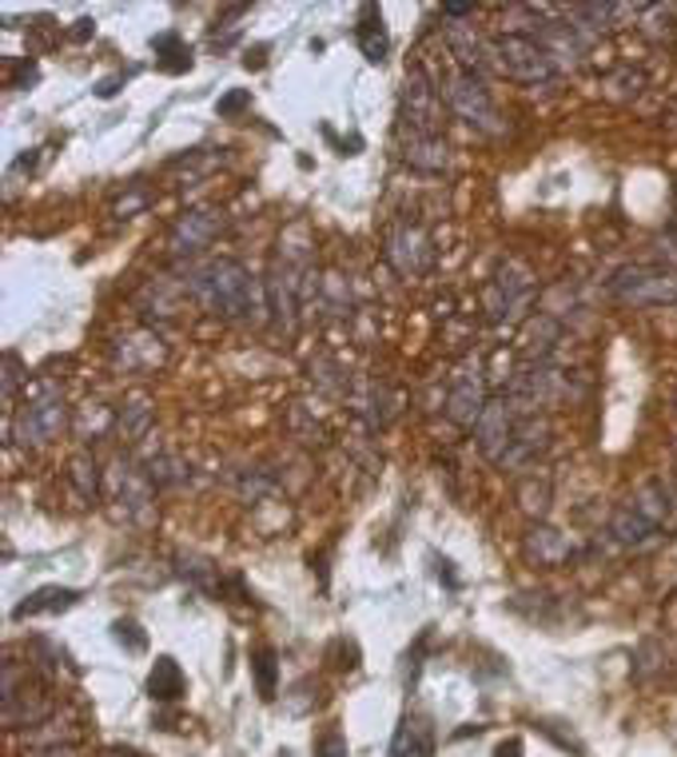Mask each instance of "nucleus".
Here are the masks:
<instances>
[{
    "label": "nucleus",
    "instance_id": "6ab92c4d",
    "mask_svg": "<svg viewBox=\"0 0 677 757\" xmlns=\"http://www.w3.org/2000/svg\"><path fill=\"white\" fill-rule=\"evenodd\" d=\"M112 630H116V642L128 646V650H132V653H140V650H144V646H148V634L140 630V626H135V623H116Z\"/></svg>",
    "mask_w": 677,
    "mask_h": 757
},
{
    "label": "nucleus",
    "instance_id": "4468645a",
    "mask_svg": "<svg viewBox=\"0 0 677 757\" xmlns=\"http://www.w3.org/2000/svg\"><path fill=\"white\" fill-rule=\"evenodd\" d=\"M406 164L430 167V172L447 167V140H438V136H418V140H406Z\"/></svg>",
    "mask_w": 677,
    "mask_h": 757
},
{
    "label": "nucleus",
    "instance_id": "f03ea898",
    "mask_svg": "<svg viewBox=\"0 0 677 757\" xmlns=\"http://www.w3.org/2000/svg\"><path fill=\"white\" fill-rule=\"evenodd\" d=\"M614 295L634 307H662L677 300V271L669 268H622L614 275Z\"/></svg>",
    "mask_w": 677,
    "mask_h": 757
},
{
    "label": "nucleus",
    "instance_id": "9d476101",
    "mask_svg": "<svg viewBox=\"0 0 677 757\" xmlns=\"http://www.w3.org/2000/svg\"><path fill=\"white\" fill-rule=\"evenodd\" d=\"M526 554H531L534 562H542V566H563L566 559L574 554L570 539L566 534H558V530H534L531 539H526Z\"/></svg>",
    "mask_w": 677,
    "mask_h": 757
},
{
    "label": "nucleus",
    "instance_id": "dca6fc26",
    "mask_svg": "<svg viewBox=\"0 0 677 757\" xmlns=\"http://www.w3.org/2000/svg\"><path fill=\"white\" fill-rule=\"evenodd\" d=\"M630 502H634V510H642V515H646L654 527H666V519H669V490L662 487V483H646V487L637 490Z\"/></svg>",
    "mask_w": 677,
    "mask_h": 757
},
{
    "label": "nucleus",
    "instance_id": "412c9836",
    "mask_svg": "<svg viewBox=\"0 0 677 757\" xmlns=\"http://www.w3.org/2000/svg\"><path fill=\"white\" fill-rule=\"evenodd\" d=\"M315 754L319 757H347V737L339 734V729H331V734H324L319 742H315Z\"/></svg>",
    "mask_w": 677,
    "mask_h": 757
},
{
    "label": "nucleus",
    "instance_id": "39448f33",
    "mask_svg": "<svg viewBox=\"0 0 677 757\" xmlns=\"http://www.w3.org/2000/svg\"><path fill=\"white\" fill-rule=\"evenodd\" d=\"M435 88H430L427 73L415 68L406 73V96H403V125H411V140L418 136H435Z\"/></svg>",
    "mask_w": 677,
    "mask_h": 757
},
{
    "label": "nucleus",
    "instance_id": "7ed1b4c3",
    "mask_svg": "<svg viewBox=\"0 0 677 757\" xmlns=\"http://www.w3.org/2000/svg\"><path fill=\"white\" fill-rule=\"evenodd\" d=\"M494 53H499V68L506 76H514V80L538 84L558 73L554 56L538 41H531V36H506V41L494 44Z\"/></svg>",
    "mask_w": 677,
    "mask_h": 757
},
{
    "label": "nucleus",
    "instance_id": "4be33fe9",
    "mask_svg": "<svg viewBox=\"0 0 677 757\" xmlns=\"http://www.w3.org/2000/svg\"><path fill=\"white\" fill-rule=\"evenodd\" d=\"M610 88H614L618 100H625V96H634L637 88H642V76H637V73H622V76H614V80H610Z\"/></svg>",
    "mask_w": 677,
    "mask_h": 757
},
{
    "label": "nucleus",
    "instance_id": "f3484780",
    "mask_svg": "<svg viewBox=\"0 0 677 757\" xmlns=\"http://www.w3.org/2000/svg\"><path fill=\"white\" fill-rule=\"evenodd\" d=\"M211 231H216V224H204V216H199V212H192V216L179 219V228H176V236H172V244H176L179 251H199L211 239Z\"/></svg>",
    "mask_w": 677,
    "mask_h": 757
},
{
    "label": "nucleus",
    "instance_id": "20e7f679",
    "mask_svg": "<svg viewBox=\"0 0 677 757\" xmlns=\"http://www.w3.org/2000/svg\"><path fill=\"white\" fill-rule=\"evenodd\" d=\"M447 100H450V108H455V112H459L470 128L494 132V105H490L487 84L474 76V68H467V73H459V76H450Z\"/></svg>",
    "mask_w": 677,
    "mask_h": 757
},
{
    "label": "nucleus",
    "instance_id": "393cba45",
    "mask_svg": "<svg viewBox=\"0 0 677 757\" xmlns=\"http://www.w3.org/2000/svg\"><path fill=\"white\" fill-rule=\"evenodd\" d=\"M443 12H447V17H467V12H474V9H470V4H447Z\"/></svg>",
    "mask_w": 677,
    "mask_h": 757
},
{
    "label": "nucleus",
    "instance_id": "a878e982",
    "mask_svg": "<svg viewBox=\"0 0 677 757\" xmlns=\"http://www.w3.org/2000/svg\"><path fill=\"white\" fill-rule=\"evenodd\" d=\"M669 125H677V108H674V116H669Z\"/></svg>",
    "mask_w": 677,
    "mask_h": 757
},
{
    "label": "nucleus",
    "instance_id": "423d86ee",
    "mask_svg": "<svg viewBox=\"0 0 677 757\" xmlns=\"http://www.w3.org/2000/svg\"><path fill=\"white\" fill-rule=\"evenodd\" d=\"M662 527H654V522L642 515V510H634V502H625V507L614 510V522H610V534H614L622 547H634V550H646L654 547L662 534H657Z\"/></svg>",
    "mask_w": 677,
    "mask_h": 757
},
{
    "label": "nucleus",
    "instance_id": "9b49d317",
    "mask_svg": "<svg viewBox=\"0 0 677 757\" xmlns=\"http://www.w3.org/2000/svg\"><path fill=\"white\" fill-rule=\"evenodd\" d=\"M435 749V737H430L427 722H411L403 717L395 729V746H391V757H430Z\"/></svg>",
    "mask_w": 677,
    "mask_h": 757
},
{
    "label": "nucleus",
    "instance_id": "b1692460",
    "mask_svg": "<svg viewBox=\"0 0 677 757\" xmlns=\"http://www.w3.org/2000/svg\"><path fill=\"white\" fill-rule=\"evenodd\" d=\"M32 80H36V64L24 61V64H21V73H17V80H12V84L21 88V84H32Z\"/></svg>",
    "mask_w": 677,
    "mask_h": 757
},
{
    "label": "nucleus",
    "instance_id": "bb28decb",
    "mask_svg": "<svg viewBox=\"0 0 677 757\" xmlns=\"http://www.w3.org/2000/svg\"><path fill=\"white\" fill-rule=\"evenodd\" d=\"M674 403H677V387H674Z\"/></svg>",
    "mask_w": 677,
    "mask_h": 757
},
{
    "label": "nucleus",
    "instance_id": "f8f14e48",
    "mask_svg": "<svg viewBox=\"0 0 677 757\" xmlns=\"http://www.w3.org/2000/svg\"><path fill=\"white\" fill-rule=\"evenodd\" d=\"M76 598H80V594L68 591V586H44V591H36L32 598H24L21 606H17V614H12V618H32V614L68 610V606H76Z\"/></svg>",
    "mask_w": 677,
    "mask_h": 757
},
{
    "label": "nucleus",
    "instance_id": "cd10ccee",
    "mask_svg": "<svg viewBox=\"0 0 677 757\" xmlns=\"http://www.w3.org/2000/svg\"><path fill=\"white\" fill-rule=\"evenodd\" d=\"M674 451H677V443H674Z\"/></svg>",
    "mask_w": 677,
    "mask_h": 757
},
{
    "label": "nucleus",
    "instance_id": "f257e3e1",
    "mask_svg": "<svg viewBox=\"0 0 677 757\" xmlns=\"http://www.w3.org/2000/svg\"><path fill=\"white\" fill-rule=\"evenodd\" d=\"M196 291L216 307V312L231 315V320H248V315L260 312V303H255V283H251V275L240 268V263H231V260H219V263H211L208 271H199Z\"/></svg>",
    "mask_w": 677,
    "mask_h": 757
},
{
    "label": "nucleus",
    "instance_id": "aec40b11",
    "mask_svg": "<svg viewBox=\"0 0 677 757\" xmlns=\"http://www.w3.org/2000/svg\"><path fill=\"white\" fill-rule=\"evenodd\" d=\"M243 108H251V93H248V88H236V93L219 96L216 112L219 116H236V112H243Z\"/></svg>",
    "mask_w": 677,
    "mask_h": 757
},
{
    "label": "nucleus",
    "instance_id": "1a4fd4ad",
    "mask_svg": "<svg viewBox=\"0 0 677 757\" xmlns=\"http://www.w3.org/2000/svg\"><path fill=\"white\" fill-rule=\"evenodd\" d=\"M184 690H188V682H184V670H179L176 658H156V666H152V674H148V694L156 697V702H176V697H184Z\"/></svg>",
    "mask_w": 677,
    "mask_h": 757
},
{
    "label": "nucleus",
    "instance_id": "ddd939ff",
    "mask_svg": "<svg viewBox=\"0 0 677 757\" xmlns=\"http://www.w3.org/2000/svg\"><path fill=\"white\" fill-rule=\"evenodd\" d=\"M447 411H450V419L455 423H474V419H482V387H479V379L470 383V379H462L459 387H455V394H450V403H447Z\"/></svg>",
    "mask_w": 677,
    "mask_h": 757
},
{
    "label": "nucleus",
    "instance_id": "6e6552de",
    "mask_svg": "<svg viewBox=\"0 0 677 757\" xmlns=\"http://www.w3.org/2000/svg\"><path fill=\"white\" fill-rule=\"evenodd\" d=\"M354 36H359V48H363L367 61H371V64L386 61V48H391V41H386V29H383V12H379L375 4H363V17H359V29H354Z\"/></svg>",
    "mask_w": 677,
    "mask_h": 757
},
{
    "label": "nucleus",
    "instance_id": "0eeeda50",
    "mask_svg": "<svg viewBox=\"0 0 677 757\" xmlns=\"http://www.w3.org/2000/svg\"><path fill=\"white\" fill-rule=\"evenodd\" d=\"M64 426V399H44V403H32L21 415V435L24 443H48V439L61 435Z\"/></svg>",
    "mask_w": 677,
    "mask_h": 757
},
{
    "label": "nucleus",
    "instance_id": "2eb2a0df",
    "mask_svg": "<svg viewBox=\"0 0 677 757\" xmlns=\"http://www.w3.org/2000/svg\"><path fill=\"white\" fill-rule=\"evenodd\" d=\"M152 48H156V64L164 68V73H188V68H192V48L179 41L176 32H164V36H156V41H152Z\"/></svg>",
    "mask_w": 677,
    "mask_h": 757
},
{
    "label": "nucleus",
    "instance_id": "a211bd4d",
    "mask_svg": "<svg viewBox=\"0 0 677 757\" xmlns=\"http://www.w3.org/2000/svg\"><path fill=\"white\" fill-rule=\"evenodd\" d=\"M255 690H260V697H275V653L271 650H260L255 653Z\"/></svg>",
    "mask_w": 677,
    "mask_h": 757
},
{
    "label": "nucleus",
    "instance_id": "5701e85b",
    "mask_svg": "<svg viewBox=\"0 0 677 757\" xmlns=\"http://www.w3.org/2000/svg\"><path fill=\"white\" fill-rule=\"evenodd\" d=\"M522 754V742L518 737H511V742H502L499 749H494V757H518Z\"/></svg>",
    "mask_w": 677,
    "mask_h": 757
}]
</instances>
